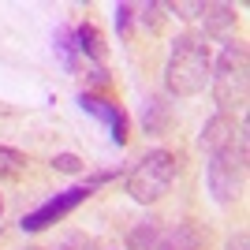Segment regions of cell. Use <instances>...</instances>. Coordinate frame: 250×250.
Segmentation results:
<instances>
[{
	"mask_svg": "<svg viewBox=\"0 0 250 250\" xmlns=\"http://www.w3.org/2000/svg\"><path fill=\"white\" fill-rule=\"evenodd\" d=\"M209 45L194 34H183L176 38L172 52H168V67H165V83H168V94L176 97H194L209 86Z\"/></svg>",
	"mask_w": 250,
	"mask_h": 250,
	"instance_id": "cell-1",
	"label": "cell"
},
{
	"mask_svg": "<svg viewBox=\"0 0 250 250\" xmlns=\"http://www.w3.org/2000/svg\"><path fill=\"white\" fill-rule=\"evenodd\" d=\"M247 86H250V63H247V45L228 42L220 49L217 63L209 67V90L217 97V104L228 108H243L247 104Z\"/></svg>",
	"mask_w": 250,
	"mask_h": 250,
	"instance_id": "cell-2",
	"label": "cell"
},
{
	"mask_svg": "<svg viewBox=\"0 0 250 250\" xmlns=\"http://www.w3.org/2000/svg\"><path fill=\"white\" fill-rule=\"evenodd\" d=\"M206 183H209V194L220 206H228V202H235L243 194V187H247V135L228 142L217 153H209Z\"/></svg>",
	"mask_w": 250,
	"mask_h": 250,
	"instance_id": "cell-3",
	"label": "cell"
},
{
	"mask_svg": "<svg viewBox=\"0 0 250 250\" xmlns=\"http://www.w3.org/2000/svg\"><path fill=\"white\" fill-rule=\"evenodd\" d=\"M176 153H168V149H153L138 161L131 172H127V194L142 206L149 202H161L172 187V179H176Z\"/></svg>",
	"mask_w": 250,
	"mask_h": 250,
	"instance_id": "cell-4",
	"label": "cell"
},
{
	"mask_svg": "<svg viewBox=\"0 0 250 250\" xmlns=\"http://www.w3.org/2000/svg\"><path fill=\"white\" fill-rule=\"evenodd\" d=\"M90 194H94V187H90V183H79V187L60 190V194H52L45 206H38L34 213H26V217L19 220V228H22V231H42V228H49V224H56V220H63L75 206H83Z\"/></svg>",
	"mask_w": 250,
	"mask_h": 250,
	"instance_id": "cell-5",
	"label": "cell"
},
{
	"mask_svg": "<svg viewBox=\"0 0 250 250\" xmlns=\"http://www.w3.org/2000/svg\"><path fill=\"white\" fill-rule=\"evenodd\" d=\"M243 135H247V124H235V116L220 112L202 127V149H206V153H217V149H224L228 142H235V138H243Z\"/></svg>",
	"mask_w": 250,
	"mask_h": 250,
	"instance_id": "cell-6",
	"label": "cell"
},
{
	"mask_svg": "<svg viewBox=\"0 0 250 250\" xmlns=\"http://www.w3.org/2000/svg\"><path fill=\"white\" fill-rule=\"evenodd\" d=\"M206 228L198 220H179L176 228H165L161 231V243L157 250H206Z\"/></svg>",
	"mask_w": 250,
	"mask_h": 250,
	"instance_id": "cell-7",
	"label": "cell"
},
{
	"mask_svg": "<svg viewBox=\"0 0 250 250\" xmlns=\"http://www.w3.org/2000/svg\"><path fill=\"white\" fill-rule=\"evenodd\" d=\"M79 104H83L86 112H94L97 120H104V124H108L112 142H120V146L127 142V116H124V108H120V104L104 101V97H94V94H83V97H79Z\"/></svg>",
	"mask_w": 250,
	"mask_h": 250,
	"instance_id": "cell-8",
	"label": "cell"
},
{
	"mask_svg": "<svg viewBox=\"0 0 250 250\" xmlns=\"http://www.w3.org/2000/svg\"><path fill=\"white\" fill-rule=\"evenodd\" d=\"M198 19L206 26V34H224L235 22V8H228V4H198Z\"/></svg>",
	"mask_w": 250,
	"mask_h": 250,
	"instance_id": "cell-9",
	"label": "cell"
},
{
	"mask_svg": "<svg viewBox=\"0 0 250 250\" xmlns=\"http://www.w3.org/2000/svg\"><path fill=\"white\" fill-rule=\"evenodd\" d=\"M161 231H165L161 220H142V224H135L131 235H127V250H157Z\"/></svg>",
	"mask_w": 250,
	"mask_h": 250,
	"instance_id": "cell-10",
	"label": "cell"
},
{
	"mask_svg": "<svg viewBox=\"0 0 250 250\" xmlns=\"http://www.w3.org/2000/svg\"><path fill=\"white\" fill-rule=\"evenodd\" d=\"M71 42L86 60H97V63L104 60V42H101V34H97L94 26H79V30L71 34Z\"/></svg>",
	"mask_w": 250,
	"mask_h": 250,
	"instance_id": "cell-11",
	"label": "cell"
},
{
	"mask_svg": "<svg viewBox=\"0 0 250 250\" xmlns=\"http://www.w3.org/2000/svg\"><path fill=\"white\" fill-rule=\"evenodd\" d=\"M168 124V104L161 101V97H153V101L146 104V131H153V135H161Z\"/></svg>",
	"mask_w": 250,
	"mask_h": 250,
	"instance_id": "cell-12",
	"label": "cell"
},
{
	"mask_svg": "<svg viewBox=\"0 0 250 250\" xmlns=\"http://www.w3.org/2000/svg\"><path fill=\"white\" fill-rule=\"evenodd\" d=\"M22 168H26V157H22L19 149L0 146V176H19Z\"/></svg>",
	"mask_w": 250,
	"mask_h": 250,
	"instance_id": "cell-13",
	"label": "cell"
},
{
	"mask_svg": "<svg viewBox=\"0 0 250 250\" xmlns=\"http://www.w3.org/2000/svg\"><path fill=\"white\" fill-rule=\"evenodd\" d=\"M52 250H97V243H94V235H86V231H67Z\"/></svg>",
	"mask_w": 250,
	"mask_h": 250,
	"instance_id": "cell-14",
	"label": "cell"
},
{
	"mask_svg": "<svg viewBox=\"0 0 250 250\" xmlns=\"http://www.w3.org/2000/svg\"><path fill=\"white\" fill-rule=\"evenodd\" d=\"M52 168H56V172H67V176H79V172H83V161L75 153H56L52 157Z\"/></svg>",
	"mask_w": 250,
	"mask_h": 250,
	"instance_id": "cell-15",
	"label": "cell"
},
{
	"mask_svg": "<svg viewBox=\"0 0 250 250\" xmlns=\"http://www.w3.org/2000/svg\"><path fill=\"white\" fill-rule=\"evenodd\" d=\"M131 11H135V4H120V8H116V26H120V38H127V34H131Z\"/></svg>",
	"mask_w": 250,
	"mask_h": 250,
	"instance_id": "cell-16",
	"label": "cell"
},
{
	"mask_svg": "<svg viewBox=\"0 0 250 250\" xmlns=\"http://www.w3.org/2000/svg\"><path fill=\"white\" fill-rule=\"evenodd\" d=\"M168 11L179 15V19H198V4H183V0H176V4H168Z\"/></svg>",
	"mask_w": 250,
	"mask_h": 250,
	"instance_id": "cell-17",
	"label": "cell"
},
{
	"mask_svg": "<svg viewBox=\"0 0 250 250\" xmlns=\"http://www.w3.org/2000/svg\"><path fill=\"white\" fill-rule=\"evenodd\" d=\"M228 250H250V239H247V231H235L228 239Z\"/></svg>",
	"mask_w": 250,
	"mask_h": 250,
	"instance_id": "cell-18",
	"label": "cell"
},
{
	"mask_svg": "<svg viewBox=\"0 0 250 250\" xmlns=\"http://www.w3.org/2000/svg\"><path fill=\"white\" fill-rule=\"evenodd\" d=\"M0 213H4V202H0Z\"/></svg>",
	"mask_w": 250,
	"mask_h": 250,
	"instance_id": "cell-19",
	"label": "cell"
},
{
	"mask_svg": "<svg viewBox=\"0 0 250 250\" xmlns=\"http://www.w3.org/2000/svg\"><path fill=\"white\" fill-rule=\"evenodd\" d=\"M26 250H38V247H26Z\"/></svg>",
	"mask_w": 250,
	"mask_h": 250,
	"instance_id": "cell-20",
	"label": "cell"
}]
</instances>
